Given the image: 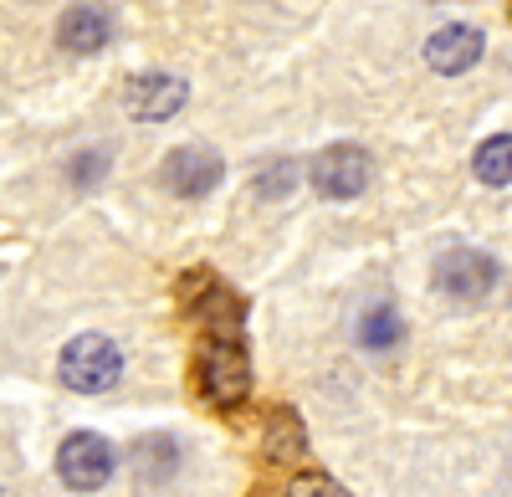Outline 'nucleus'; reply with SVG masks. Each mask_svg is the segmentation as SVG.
<instances>
[{
  "label": "nucleus",
  "instance_id": "obj_4",
  "mask_svg": "<svg viewBox=\"0 0 512 497\" xmlns=\"http://www.w3.org/2000/svg\"><path fill=\"white\" fill-rule=\"evenodd\" d=\"M492 287H497V262L477 246H456L436 262V293L451 303H482Z\"/></svg>",
  "mask_w": 512,
  "mask_h": 497
},
{
  "label": "nucleus",
  "instance_id": "obj_16",
  "mask_svg": "<svg viewBox=\"0 0 512 497\" xmlns=\"http://www.w3.org/2000/svg\"><path fill=\"white\" fill-rule=\"evenodd\" d=\"M0 497H16V492H6V487H0Z\"/></svg>",
  "mask_w": 512,
  "mask_h": 497
},
{
  "label": "nucleus",
  "instance_id": "obj_3",
  "mask_svg": "<svg viewBox=\"0 0 512 497\" xmlns=\"http://www.w3.org/2000/svg\"><path fill=\"white\" fill-rule=\"evenodd\" d=\"M369 175H374V159L359 144H333V149H323L308 164V180H313V190L323 200H354V195H364Z\"/></svg>",
  "mask_w": 512,
  "mask_h": 497
},
{
  "label": "nucleus",
  "instance_id": "obj_5",
  "mask_svg": "<svg viewBox=\"0 0 512 497\" xmlns=\"http://www.w3.org/2000/svg\"><path fill=\"white\" fill-rule=\"evenodd\" d=\"M118 457H113V446L93 431H72L57 451V477L72 487V492H98L108 477H113Z\"/></svg>",
  "mask_w": 512,
  "mask_h": 497
},
{
  "label": "nucleus",
  "instance_id": "obj_2",
  "mask_svg": "<svg viewBox=\"0 0 512 497\" xmlns=\"http://www.w3.org/2000/svg\"><path fill=\"white\" fill-rule=\"evenodd\" d=\"M57 375H62V385L77 390V395H103V390H113L118 375H123V354H118V344H113L108 334H77V339L62 349V359H57Z\"/></svg>",
  "mask_w": 512,
  "mask_h": 497
},
{
  "label": "nucleus",
  "instance_id": "obj_14",
  "mask_svg": "<svg viewBox=\"0 0 512 497\" xmlns=\"http://www.w3.org/2000/svg\"><path fill=\"white\" fill-rule=\"evenodd\" d=\"M292 185H297V164H287V159H277L272 170L256 180V190H262V195H287Z\"/></svg>",
  "mask_w": 512,
  "mask_h": 497
},
{
  "label": "nucleus",
  "instance_id": "obj_11",
  "mask_svg": "<svg viewBox=\"0 0 512 497\" xmlns=\"http://www.w3.org/2000/svg\"><path fill=\"white\" fill-rule=\"evenodd\" d=\"M303 451V421L292 416V410H272L267 416V457L272 462H287Z\"/></svg>",
  "mask_w": 512,
  "mask_h": 497
},
{
  "label": "nucleus",
  "instance_id": "obj_8",
  "mask_svg": "<svg viewBox=\"0 0 512 497\" xmlns=\"http://www.w3.org/2000/svg\"><path fill=\"white\" fill-rule=\"evenodd\" d=\"M482 31L477 26H441L431 41H425V62H431V72L441 77H461V72H472L482 62Z\"/></svg>",
  "mask_w": 512,
  "mask_h": 497
},
{
  "label": "nucleus",
  "instance_id": "obj_6",
  "mask_svg": "<svg viewBox=\"0 0 512 497\" xmlns=\"http://www.w3.org/2000/svg\"><path fill=\"white\" fill-rule=\"evenodd\" d=\"M185 77H169V72H139L134 82L123 88V108L144 118V123H164L185 108Z\"/></svg>",
  "mask_w": 512,
  "mask_h": 497
},
{
  "label": "nucleus",
  "instance_id": "obj_15",
  "mask_svg": "<svg viewBox=\"0 0 512 497\" xmlns=\"http://www.w3.org/2000/svg\"><path fill=\"white\" fill-rule=\"evenodd\" d=\"M103 164H108V149H98V154H82V159H77V185H93V180L103 175Z\"/></svg>",
  "mask_w": 512,
  "mask_h": 497
},
{
  "label": "nucleus",
  "instance_id": "obj_7",
  "mask_svg": "<svg viewBox=\"0 0 512 497\" xmlns=\"http://www.w3.org/2000/svg\"><path fill=\"white\" fill-rule=\"evenodd\" d=\"M216 180H221V154L205 149V144H185V149H175V154L164 159V185L175 190V195H185V200L210 195V190H216Z\"/></svg>",
  "mask_w": 512,
  "mask_h": 497
},
{
  "label": "nucleus",
  "instance_id": "obj_12",
  "mask_svg": "<svg viewBox=\"0 0 512 497\" xmlns=\"http://www.w3.org/2000/svg\"><path fill=\"white\" fill-rule=\"evenodd\" d=\"M477 175H482V185H512V134H497V139H487L482 149H477Z\"/></svg>",
  "mask_w": 512,
  "mask_h": 497
},
{
  "label": "nucleus",
  "instance_id": "obj_13",
  "mask_svg": "<svg viewBox=\"0 0 512 497\" xmlns=\"http://www.w3.org/2000/svg\"><path fill=\"white\" fill-rule=\"evenodd\" d=\"M287 497H349V492L338 487L333 477H323V472H297L292 487H287Z\"/></svg>",
  "mask_w": 512,
  "mask_h": 497
},
{
  "label": "nucleus",
  "instance_id": "obj_1",
  "mask_svg": "<svg viewBox=\"0 0 512 497\" xmlns=\"http://www.w3.org/2000/svg\"><path fill=\"white\" fill-rule=\"evenodd\" d=\"M195 380H200V395L210 405H241L251 395V359H246V344L241 339H205L200 344V359H195Z\"/></svg>",
  "mask_w": 512,
  "mask_h": 497
},
{
  "label": "nucleus",
  "instance_id": "obj_9",
  "mask_svg": "<svg viewBox=\"0 0 512 497\" xmlns=\"http://www.w3.org/2000/svg\"><path fill=\"white\" fill-rule=\"evenodd\" d=\"M113 41V11L108 6H67L57 21L62 52H103Z\"/></svg>",
  "mask_w": 512,
  "mask_h": 497
},
{
  "label": "nucleus",
  "instance_id": "obj_10",
  "mask_svg": "<svg viewBox=\"0 0 512 497\" xmlns=\"http://www.w3.org/2000/svg\"><path fill=\"white\" fill-rule=\"evenodd\" d=\"M405 339V323H400V313L390 308V303H374L364 318H359V344L364 349H395Z\"/></svg>",
  "mask_w": 512,
  "mask_h": 497
}]
</instances>
